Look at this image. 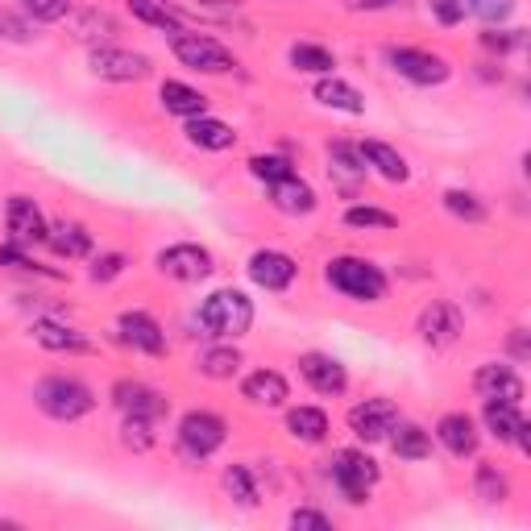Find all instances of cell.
Returning <instances> with one entry per match:
<instances>
[{"mask_svg": "<svg viewBox=\"0 0 531 531\" xmlns=\"http://www.w3.org/2000/svg\"><path fill=\"white\" fill-rule=\"evenodd\" d=\"M249 324H254V303L233 287L212 291L200 303V328H208V337H241Z\"/></svg>", "mask_w": 531, "mask_h": 531, "instance_id": "6da1fadb", "label": "cell"}, {"mask_svg": "<svg viewBox=\"0 0 531 531\" xmlns=\"http://www.w3.org/2000/svg\"><path fill=\"white\" fill-rule=\"evenodd\" d=\"M328 283L341 295L357 299V303H378L386 295V274L366 258H332L328 262Z\"/></svg>", "mask_w": 531, "mask_h": 531, "instance_id": "7a4b0ae2", "label": "cell"}, {"mask_svg": "<svg viewBox=\"0 0 531 531\" xmlns=\"http://www.w3.org/2000/svg\"><path fill=\"white\" fill-rule=\"evenodd\" d=\"M34 399H38V407L50 419H63V424H71V419H83V415L96 407L92 390L83 386V382H75V378H46V382H38Z\"/></svg>", "mask_w": 531, "mask_h": 531, "instance_id": "3957f363", "label": "cell"}, {"mask_svg": "<svg viewBox=\"0 0 531 531\" xmlns=\"http://www.w3.org/2000/svg\"><path fill=\"white\" fill-rule=\"evenodd\" d=\"M171 50H175V59H179L183 67L204 71V75H225V71L237 67L233 54L220 46L216 38H204V34H175Z\"/></svg>", "mask_w": 531, "mask_h": 531, "instance_id": "277c9868", "label": "cell"}, {"mask_svg": "<svg viewBox=\"0 0 531 531\" xmlns=\"http://www.w3.org/2000/svg\"><path fill=\"white\" fill-rule=\"evenodd\" d=\"M332 482H337V490L349 502H366V494L378 482V465H374V457L357 453V449H341L332 457Z\"/></svg>", "mask_w": 531, "mask_h": 531, "instance_id": "5b68a950", "label": "cell"}, {"mask_svg": "<svg viewBox=\"0 0 531 531\" xmlns=\"http://www.w3.org/2000/svg\"><path fill=\"white\" fill-rule=\"evenodd\" d=\"M179 444L187 457H212L220 444H225V419L212 411H187L179 419Z\"/></svg>", "mask_w": 531, "mask_h": 531, "instance_id": "8992f818", "label": "cell"}, {"mask_svg": "<svg viewBox=\"0 0 531 531\" xmlns=\"http://www.w3.org/2000/svg\"><path fill=\"white\" fill-rule=\"evenodd\" d=\"M390 67H395L403 79L419 83V88H432V83L449 79V63L432 50H411V46H395L390 50Z\"/></svg>", "mask_w": 531, "mask_h": 531, "instance_id": "52a82bcc", "label": "cell"}, {"mask_svg": "<svg viewBox=\"0 0 531 531\" xmlns=\"http://www.w3.org/2000/svg\"><path fill=\"white\" fill-rule=\"evenodd\" d=\"M92 71L108 83H133V79H146L150 75V59L146 54H133L121 46H96L92 50Z\"/></svg>", "mask_w": 531, "mask_h": 531, "instance_id": "ba28073f", "label": "cell"}, {"mask_svg": "<svg viewBox=\"0 0 531 531\" xmlns=\"http://www.w3.org/2000/svg\"><path fill=\"white\" fill-rule=\"evenodd\" d=\"M158 270L166 278H179V283H200V278L212 274V254L204 245H171L158 254Z\"/></svg>", "mask_w": 531, "mask_h": 531, "instance_id": "9c48e42d", "label": "cell"}, {"mask_svg": "<svg viewBox=\"0 0 531 531\" xmlns=\"http://www.w3.org/2000/svg\"><path fill=\"white\" fill-rule=\"evenodd\" d=\"M395 424H399V407L390 403V399H366V403H357V407L349 411V428H353V436H357V440H366V444L386 440Z\"/></svg>", "mask_w": 531, "mask_h": 531, "instance_id": "30bf717a", "label": "cell"}, {"mask_svg": "<svg viewBox=\"0 0 531 531\" xmlns=\"http://www.w3.org/2000/svg\"><path fill=\"white\" fill-rule=\"evenodd\" d=\"M461 328H465V316H461V307L457 303H432L424 307V316H419V337H424L428 345H453L461 337Z\"/></svg>", "mask_w": 531, "mask_h": 531, "instance_id": "8fae6325", "label": "cell"}, {"mask_svg": "<svg viewBox=\"0 0 531 531\" xmlns=\"http://www.w3.org/2000/svg\"><path fill=\"white\" fill-rule=\"evenodd\" d=\"M299 374L307 378V386L320 390V395H345V386H349V374L337 357H328V353H303L299 357Z\"/></svg>", "mask_w": 531, "mask_h": 531, "instance_id": "7c38bea8", "label": "cell"}, {"mask_svg": "<svg viewBox=\"0 0 531 531\" xmlns=\"http://www.w3.org/2000/svg\"><path fill=\"white\" fill-rule=\"evenodd\" d=\"M5 220H9V237H13L17 245H38V241H46V233H50L46 216L38 212L34 200H25V195H13L9 208H5Z\"/></svg>", "mask_w": 531, "mask_h": 531, "instance_id": "4fadbf2b", "label": "cell"}, {"mask_svg": "<svg viewBox=\"0 0 531 531\" xmlns=\"http://www.w3.org/2000/svg\"><path fill=\"white\" fill-rule=\"evenodd\" d=\"M295 270H299L295 258L278 254V249H258V254L249 258V278L266 291H287L295 283Z\"/></svg>", "mask_w": 531, "mask_h": 531, "instance_id": "5bb4252c", "label": "cell"}, {"mask_svg": "<svg viewBox=\"0 0 531 531\" xmlns=\"http://www.w3.org/2000/svg\"><path fill=\"white\" fill-rule=\"evenodd\" d=\"M117 328H121V341H125V345L142 349V353H150V357L166 353V332H162V324H158L154 316H146V312H125Z\"/></svg>", "mask_w": 531, "mask_h": 531, "instance_id": "9a60e30c", "label": "cell"}, {"mask_svg": "<svg viewBox=\"0 0 531 531\" xmlns=\"http://www.w3.org/2000/svg\"><path fill=\"white\" fill-rule=\"evenodd\" d=\"M473 386H478L482 399H498V403H523V382L511 366H482L473 374Z\"/></svg>", "mask_w": 531, "mask_h": 531, "instance_id": "2e32d148", "label": "cell"}, {"mask_svg": "<svg viewBox=\"0 0 531 531\" xmlns=\"http://www.w3.org/2000/svg\"><path fill=\"white\" fill-rule=\"evenodd\" d=\"M436 440L449 449L453 457H473L478 453V428H473V419L465 411H449L436 424Z\"/></svg>", "mask_w": 531, "mask_h": 531, "instance_id": "e0dca14e", "label": "cell"}, {"mask_svg": "<svg viewBox=\"0 0 531 531\" xmlns=\"http://www.w3.org/2000/svg\"><path fill=\"white\" fill-rule=\"evenodd\" d=\"M113 399H117V407L125 415H142V419H158L166 411V399L158 395L154 386H146V382H117Z\"/></svg>", "mask_w": 531, "mask_h": 531, "instance_id": "ac0fdd59", "label": "cell"}, {"mask_svg": "<svg viewBox=\"0 0 531 531\" xmlns=\"http://www.w3.org/2000/svg\"><path fill=\"white\" fill-rule=\"evenodd\" d=\"M486 428L498 436V440H511L519 449H527V419L519 415V403H498V399H486Z\"/></svg>", "mask_w": 531, "mask_h": 531, "instance_id": "d6986e66", "label": "cell"}, {"mask_svg": "<svg viewBox=\"0 0 531 531\" xmlns=\"http://www.w3.org/2000/svg\"><path fill=\"white\" fill-rule=\"evenodd\" d=\"M241 395L254 403V407H283L287 403V378L283 374H274V370H258V374H249L241 382Z\"/></svg>", "mask_w": 531, "mask_h": 531, "instance_id": "ffe728a7", "label": "cell"}, {"mask_svg": "<svg viewBox=\"0 0 531 531\" xmlns=\"http://www.w3.org/2000/svg\"><path fill=\"white\" fill-rule=\"evenodd\" d=\"M270 204L278 212H287V216H307V212L316 208V191L307 187L299 175H291L283 183H270Z\"/></svg>", "mask_w": 531, "mask_h": 531, "instance_id": "44dd1931", "label": "cell"}, {"mask_svg": "<svg viewBox=\"0 0 531 531\" xmlns=\"http://www.w3.org/2000/svg\"><path fill=\"white\" fill-rule=\"evenodd\" d=\"M34 341L42 349H54V353H88L92 349L88 341H83V332H75L63 320H38L34 324Z\"/></svg>", "mask_w": 531, "mask_h": 531, "instance_id": "7402d4cb", "label": "cell"}, {"mask_svg": "<svg viewBox=\"0 0 531 531\" xmlns=\"http://www.w3.org/2000/svg\"><path fill=\"white\" fill-rule=\"evenodd\" d=\"M158 100H162V108L166 113H175V117H204V108H208V100L195 92V88H187V83H179V79H166L162 83V92H158Z\"/></svg>", "mask_w": 531, "mask_h": 531, "instance_id": "603a6c76", "label": "cell"}, {"mask_svg": "<svg viewBox=\"0 0 531 531\" xmlns=\"http://www.w3.org/2000/svg\"><path fill=\"white\" fill-rule=\"evenodd\" d=\"M187 142L200 146V150H229L237 142V133L216 117H191L187 121Z\"/></svg>", "mask_w": 531, "mask_h": 531, "instance_id": "cb8c5ba5", "label": "cell"}, {"mask_svg": "<svg viewBox=\"0 0 531 531\" xmlns=\"http://www.w3.org/2000/svg\"><path fill=\"white\" fill-rule=\"evenodd\" d=\"M46 245H50L59 258H88V254H92L88 229H83V225H71V220H63V225H50Z\"/></svg>", "mask_w": 531, "mask_h": 531, "instance_id": "d4e9b609", "label": "cell"}, {"mask_svg": "<svg viewBox=\"0 0 531 531\" xmlns=\"http://www.w3.org/2000/svg\"><path fill=\"white\" fill-rule=\"evenodd\" d=\"M361 158H366V166H374V171L386 179V183H407V162L395 146H386V142H366V146H357Z\"/></svg>", "mask_w": 531, "mask_h": 531, "instance_id": "484cf974", "label": "cell"}, {"mask_svg": "<svg viewBox=\"0 0 531 531\" xmlns=\"http://www.w3.org/2000/svg\"><path fill=\"white\" fill-rule=\"evenodd\" d=\"M316 100H320L324 108H337V113H361V108H366V100H361V92L353 88V83L337 79V75L316 83Z\"/></svg>", "mask_w": 531, "mask_h": 531, "instance_id": "4316f807", "label": "cell"}, {"mask_svg": "<svg viewBox=\"0 0 531 531\" xmlns=\"http://www.w3.org/2000/svg\"><path fill=\"white\" fill-rule=\"evenodd\" d=\"M125 5L142 25H154V30H166V34H183V21L166 0H125Z\"/></svg>", "mask_w": 531, "mask_h": 531, "instance_id": "83f0119b", "label": "cell"}, {"mask_svg": "<svg viewBox=\"0 0 531 531\" xmlns=\"http://www.w3.org/2000/svg\"><path fill=\"white\" fill-rule=\"evenodd\" d=\"M328 158H332V175H337V183H341L345 191H353L357 179H366V158H361L357 146L337 142V146H328Z\"/></svg>", "mask_w": 531, "mask_h": 531, "instance_id": "f1b7e54d", "label": "cell"}, {"mask_svg": "<svg viewBox=\"0 0 531 531\" xmlns=\"http://www.w3.org/2000/svg\"><path fill=\"white\" fill-rule=\"evenodd\" d=\"M390 449H395L403 461H424L432 453V436L415 424H395L390 428Z\"/></svg>", "mask_w": 531, "mask_h": 531, "instance_id": "f546056e", "label": "cell"}, {"mask_svg": "<svg viewBox=\"0 0 531 531\" xmlns=\"http://www.w3.org/2000/svg\"><path fill=\"white\" fill-rule=\"evenodd\" d=\"M287 432L295 440H307V444H320L328 436V415L320 407H295L287 415Z\"/></svg>", "mask_w": 531, "mask_h": 531, "instance_id": "4dcf8cb0", "label": "cell"}, {"mask_svg": "<svg viewBox=\"0 0 531 531\" xmlns=\"http://www.w3.org/2000/svg\"><path fill=\"white\" fill-rule=\"evenodd\" d=\"M75 38H79V42H92V46L113 42V38H117V21L108 17V13H100V9H88V13L75 21Z\"/></svg>", "mask_w": 531, "mask_h": 531, "instance_id": "1f68e13d", "label": "cell"}, {"mask_svg": "<svg viewBox=\"0 0 531 531\" xmlns=\"http://www.w3.org/2000/svg\"><path fill=\"white\" fill-rule=\"evenodd\" d=\"M291 67H295V71H307V75H328L332 67H337V59H332L324 46L299 42V46H291Z\"/></svg>", "mask_w": 531, "mask_h": 531, "instance_id": "d6a6232c", "label": "cell"}, {"mask_svg": "<svg viewBox=\"0 0 531 531\" xmlns=\"http://www.w3.org/2000/svg\"><path fill=\"white\" fill-rule=\"evenodd\" d=\"M225 490L241 502V507H258V486H254V473L245 465H229L225 469Z\"/></svg>", "mask_w": 531, "mask_h": 531, "instance_id": "836d02e7", "label": "cell"}, {"mask_svg": "<svg viewBox=\"0 0 531 531\" xmlns=\"http://www.w3.org/2000/svg\"><path fill=\"white\" fill-rule=\"evenodd\" d=\"M249 171H254V179H262L266 187H270V183H283V179L295 175L291 162L278 158V154H254V158H249Z\"/></svg>", "mask_w": 531, "mask_h": 531, "instance_id": "e575fe53", "label": "cell"}, {"mask_svg": "<svg viewBox=\"0 0 531 531\" xmlns=\"http://www.w3.org/2000/svg\"><path fill=\"white\" fill-rule=\"evenodd\" d=\"M345 225H349V229H382V233H386V229L399 225V216H390V212H382V208H361V204H357V208L345 212Z\"/></svg>", "mask_w": 531, "mask_h": 531, "instance_id": "d590c367", "label": "cell"}, {"mask_svg": "<svg viewBox=\"0 0 531 531\" xmlns=\"http://www.w3.org/2000/svg\"><path fill=\"white\" fill-rule=\"evenodd\" d=\"M473 486H478V498L482 502H502V498L511 494V486L498 473V465H478V478H473Z\"/></svg>", "mask_w": 531, "mask_h": 531, "instance_id": "8d00e7d4", "label": "cell"}, {"mask_svg": "<svg viewBox=\"0 0 531 531\" xmlns=\"http://www.w3.org/2000/svg\"><path fill=\"white\" fill-rule=\"evenodd\" d=\"M444 208H449L457 220H482L486 216V204L473 191H444Z\"/></svg>", "mask_w": 531, "mask_h": 531, "instance_id": "74e56055", "label": "cell"}, {"mask_svg": "<svg viewBox=\"0 0 531 531\" xmlns=\"http://www.w3.org/2000/svg\"><path fill=\"white\" fill-rule=\"evenodd\" d=\"M237 366H241L237 349H212V353H204V361H200V370H204L208 378H233Z\"/></svg>", "mask_w": 531, "mask_h": 531, "instance_id": "f35d334b", "label": "cell"}, {"mask_svg": "<svg viewBox=\"0 0 531 531\" xmlns=\"http://www.w3.org/2000/svg\"><path fill=\"white\" fill-rule=\"evenodd\" d=\"M150 424H154V419H142V415H125V444H129V449L133 453H146L150 449V444H154V432H150Z\"/></svg>", "mask_w": 531, "mask_h": 531, "instance_id": "ab89813d", "label": "cell"}, {"mask_svg": "<svg viewBox=\"0 0 531 531\" xmlns=\"http://www.w3.org/2000/svg\"><path fill=\"white\" fill-rule=\"evenodd\" d=\"M465 13L482 17L486 25H498V21H507L515 13V0H465Z\"/></svg>", "mask_w": 531, "mask_h": 531, "instance_id": "60d3db41", "label": "cell"}, {"mask_svg": "<svg viewBox=\"0 0 531 531\" xmlns=\"http://www.w3.org/2000/svg\"><path fill=\"white\" fill-rule=\"evenodd\" d=\"M21 9L30 13L34 21H63L71 0H21Z\"/></svg>", "mask_w": 531, "mask_h": 531, "instance_id": "b9f144b4", "label": "cell"}, {"mask_svg": "<svg viewBox=\"0 0 531 531\" xmlns=\"http://www.w3.org/2000/svg\"><path fill=\"white\" fill-rule=\"evenodd\" d=\"M0 266L5 270H34L38 262L25 254V245H17V241H9V245H0Z\"/></svg>", "mask_w": 531, "mask_h": 531, "instance_id": "7bdbcfd3", "label": "cell"}, {"mask_svg": "<svg viewBox=\"0 0 531 531\" xmlns=\"http://www.w3.org/2000/svg\"><path fill=\"white\" fill-rule=\"evenodd\" d=\"M0 38H9V42H30L34 34H30V25H25L17 13L0 9Z\"/></svg>", "mask_w": 531, "mask_h": 531, "instance_id": "ee69618b", "label": "cell"}, {"mask_svg": "<svg viewBox=\"0 0 531 531\" xmlns=\"http://www.w3.org/2000/svg\"><path fill=\"white\" fill-rule=\"evenodd\" d=\"M432 13L440 25H461L465 21V0H432Z\"/></svg>", "mask_w": 531, "mask_h": 531, "instance_id": "f6af8a7d", "label": "cell"}, {"mask_svg": "<svg viewBox=\"0 0 531 531\" xmlns=\"http://www.w3.org/2000/svg\"><path fill=\"white\" fill-rule=\"evenodd\" d=\"M121 270H125V258L121 254H104V258H96L92 278H96V283H108V278H117Z\"/></svg>", "mask_w": 531, "mask_h": 531, "instance_id": "bcb514c9", "label": "cell"}, {"mask_svg": "<svg viewBox=\"0 0 531 531\" xmlns=\"http://www.w3.org/2000/svg\"><path fill=\"white\" fill-rule=\"evenodd\" d=\"M519 42H523L519 30H511V34H494V30H486V34H482V46L494 50V54H507V50H515Z\"/></svg>", "mask_w": 531, "mask_h": 531, "instance_id": "7dc6e473", "label": "cell"}, {"mask_svg": "<svg viewBox=\"0 0 531 531\" xmlns=\"http://www.w3.org/2000/svg\"><path fill=\"white\" fill-rule=\"evenodd\" d=\"M291 527H316V531H328L332 527V519L328 515H320V511H291Z\"/></svg>", "mask_w": 531, "mask_h": 531, "instance_id": "c3c4849f", "label": "cell"}, {"mask_svg": "<svg viewBox=\"0 0 531 531\" xmlns=\"http://www.w3.org/2000/svg\"><path fill=\"white\" fill-rule=\"evenodd\" d=\"M403 0H349V9H395Z\"/></svg>", "mask_w": 531, "mask_h": 531, "instance_id": "681fc988", "label": "cell"}]
</instances>
